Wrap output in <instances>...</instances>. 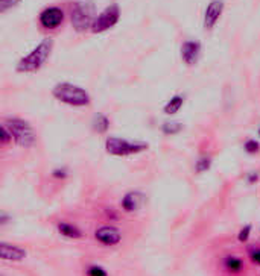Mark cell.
Returning <instances> with one entry per match:
<instances>
[{
    "instance_id": "obj_18",
    "label": "cell",
    "mask_w": 260,
    "mask_h": 276,
    "mask_svg": "<svg viewBox=\"0 0 260 276\" xmlns=\"http://www.w3.org/2000/svg\"><path fill=\"white\" fill-rule=\"evenodd\" d=\"M210 166H211V158L210 157H201L195 164V171L196 173H204L210 168Z\"/></svg>"
},
{
    "instance_id": "obj_9",
    "label": "cell",
    "mask_w": 260,
    "mask_h": 276,
    "mask_svg": "<svg viewBox=\"0 0 260 276\" xmlns=\"http://www.w3.org/2000/svg\"><path fill=\"white\" fill-rule=\"evenodd\" d=\"M224 12V0H211L204 12V28L211 29Z\"/></svg>"
},
{
    "instance_id": "obj_24",
    "label": "cell",
    "mask_w": 260,
    "mask_h": 276,
    "mask_svg": "<svg viewBox=\"0 0 260 276\" xmlns=\"http://www.w3.org/2000/svg\"><path fill=\"white\" fill-rule=\"evenodd\" d=\"M259 178H260V174L257 171H251V173H248V176H247V182L248 184H256L259 181Z\"/></svg>"
},
{
    "instance_id": "obj_13",
    "label": "cell",
    "mask_w": 260,
    "mask_h": 276,
    "mask_svg": "<svg viewBox=\"0 0 260 276\" xmlns=\"http://www.w3.org/2000/svg\"><path fill=\"white\" fill-rule=\"evenodd\" d=\"M58 231L61 235L67 237V238H73V240H78L82 237V231L75 226V224H70V223H60L58 224Z\"/></svg>"
},
{
    "instance_id": "obj_16",
    "label": "cell",
    "mask_w": 260,
    "mask_h": 276,
    "mask_svg": "<svg viewBox=\"0 0 260 276\" xmlns=\"http://www.w3.org/2000/svg\"><path fill=\"white\" fill-rule=\"evenodd\" d=\"M224 266H225L227 270H230L233 273H238V272H241L244 269V261L241 258H238V257L230 255V257H227L224 260Z\"/></svg>"
},
{
    "instance_id": "obj_28",
    "label": "cell",
    "mask_w": 260,
    "mask_h": 276,
    "mask_svg": "<svg viewBox=\"0 0 260 276\" xmlns=\"http://www.w3.org/2000/svg\"><path fill=\"white\" fill-rule=\"evenodd\" d=\"M259 135H260V129H259Z\"/></svg>"
},
{
    "instance_id": "obj_11",
    "label": "cell",
    "mask_w": 260,
    "mask_h": 276,
    "mask_svg": "<svg viewBox=\"0 0 260 276\" xmlns=\"http://www.w3.org/2000/svg\"><path fill=\"white\" fill-rule=\"evenodd\" d=\"M26 255H28V252H26L25 249L12 246V244H8L5 241L0 243V258H2V260H6V261H21V260L26 258Z\"/></svg>"
},
{
    "instance_id": "obj_15",
    "label": "cell",
    "mask_w": 260,
    "mask_h": 276,
    "mask_svg": "<svg viewBox=\"0 0 260 276\" xmlns=\"http://www.w3.org/2000/svg\"><path fill=\"white\" fill-rule=\"evenodd\" d=\"M137 207H138L137 194L135 193H127L125 197L122 199V208L127 213H132L134 210H137Z\"/></svg>"
},
{
    "instance_id": "obj_19",
    "label": "cell",
    "mask_w": 260,
    "mask_h": 276,
    "mask_svg": "<svg viewBox=\"0 0 260 276\" xmlns=\"http://www.w3.org/2000/svg\"><path fill=\"white\" fill-rule=\"evenodd\" d=\"M11 140H12L11 131L8 129V126L5 123H2V126H0V143H2L3 146H6Z\"/></svg>"
},
{
    "instance_id": "obj_1",
    "label": "cell",
    "mask_w": 260,
    "mask_h": 276,
    "mask_svg": "<svg viewBox=\"0 0 260 276\" xmlns=\"http://www.w3.org/2000/svg\"><path fill=\"white\" fill-rule=\"evenodd\" d=\"M54 49V40L52 38H44L32 52L21 58L17 64V71L18 73H34L37 70H40L49 59L51 54Z\"/></svg>"
},
{
    "instance_id": "obj_20",
    "label": "cell",
    "mask_w": 260,
    "mask_h": 276,
    "mask_svg": "<svg viewBox=\"0 0 260 276\" xmlns=\"http://www.w3.org/2000/svg\"><path fill=\"white\" fill-rule=\"evenodd\" d=\"M244 149H245L247 154L254 155V154H257L259 150H260V144H259V141H256V140H247L245 144H244Z\"/></svg>"
},
{
    "instance_id": "obj_22",
    "label": "cell",
    "mask_w": 260,
    "mask_h": 276,
    "mask_svg": "<svg viewBox=\"0 0 260 276\" xmlns=\"http://www.w3.org/2000/svg\"><path fill=\"white\" fill-rule=\"evenodd\" d=\"M251 229H253L251 224H245V226H244V228L239 231V234H238V240H239L241 243H247V241H248V238H250Z\"/></svg>"
},
{
    "instance_id": "obj_4",
    "label": "cell",
    "mask_w": 260,
    "mask_h": 276,
    "mask_svg": "<svg viewBox=\"0 0 260 276\" xmlns=\"http://www.w3.org/2000/svg\"><path fill=\"white\" fill-rule=\"evenodd\" d=\"M94 12H96V8H94L93 2H88V0H84V2H76L72 8V14H70V18H72V26L78 34L85 32L87 29H91L94 20Z\"/></svg>"
},
{
    "instance_id": "obj_26",
    "label": "cell",
    "mask_w": 260,
    "mask_h": 276,
    "mask_svg": "<svg viewBox=\"0 0 260 276\" xmlns=\"http://www.w3.org/2000/svg\"><path fill=\"white\" fill-rule=\"evenodd\" d=\"M250 257H251V260H253L256 264L260 266V249H254V250H251Z\"/></svg>"
},
{
    "instance_id": "obj_12",
    "label": "cell",
    "mask_w": 260,
    "mask_h": 276,
    "mask_svg": "<svg viewBox=\"0 0 260 276\" xmlns=\"http://www.w3.org/2000/svg\"><path fill=\"white\" fill-rule=\"evenodd\" d=\"M91 128H93L94 132H98V134H107L108 129H110V118L102 112L94 114L93 120H91Z\"/></svg>"
},
{
    "instance_id": "obj_17",
    "label": "cell",
    "mask_w": 260,
    "mask_h": 276,
    "mask_svg": "<svg viewBox=\"0 0 260 276\" xmlns=\"http://www.w3.org/2000/svg\"><path fill=\"white\" fill-rule=\"evenodd\" d=\"M183 129V124L180 121H164L161 126V132L166 135H175Z\"/></svg>"
},
{
    "instance_id": "obj_6",
    "label": "cell",
    "mask_w": 260,
    "mask_h": 276,
    "mask_svg": "<svg viewBox=\"0 0 260 276\" xmlns=\"http://www.w3.org/2000/svg\"><path fill=\"white\" fill-rule=\"evenodd\" d=\"M119 18H121V8H119V5L113 3V5L107 6L96 17V20H94L93 26H91V32L93 34H102V32L111 29L114 24L119 21Z\"/></svg>"
},
{
    "instance_id": "obj_2",
    "label": "cell",
    "mask_w": 260,
    "mask_h": 276,
    "mask_svg": "<svg viewBox=\"0 0 260 276\" xmlns=\"http://www.w3.org/2000/svg\"><path fill=\"white\" fill-rule=\"evenodd\" d=\"M52 94L57 100H60V102L68 107H76V108L90 105V100H91L90 94L84 88L73 85V84H68V82L57 84L55 88L52 90Z\"/></svg>"
},
{
    "instance_id": "obj_3",
    "label": "cell",
    "mask_w": 260,
    "mask_h": 276,
    "mask_svg": "<svg viewBox=\"0 0 260 276\" xmlns=\"http://www.w3.org/2000/svg\"><path fill=\"white\" fill-rule=\"evenodd\" d=\"M5 124L8 126V129L12 134V140L20 146V147H32L37 143V135L35 131L31 124L18 117H11L8 120H5Z\"/></svg>"
},
{
    "instance_id": "obj_5",
    "label": "cell",
    "mask_w": 260,
    "mask_h": 276,
    "mask_svg": "<svg viewBox=\"0 0 260 276\" xmlns=\"http://www.w3.org/2000/svg\"><path fill=\"white\" fill-rule=\"evenodd\" d=\"M149 147L148 143L145 141H128L122 138H116V137H108L105 140V150L107 154L113 157H130L135 155L146 150Z\"/></svg>"
},
{
    "instance_id": "obj_7",
    "label": "cell",
    "mask_w": 260,
    "mask_h": 276,
    "mask_svg": "<svg viewBox=\"0 0 260 276\" xmlns=\"http://www.w3.org/2000/svg\"><path fill=\"white\" fill-rule=\"evenodd\" d=\"M64 21V11L58 6H49L41 11L40 14V24L44 29L54 31L60 28Z\"/></svg>"
},
{
    "instance_id": "obj_14",
    "label": "cell",
    "mask_w": 260,
    "mask_h": 276,
    "mask_svg": "<svg viewBox=\"0 0 260 276\" xmlns=\"http://www.w3.org/2000/svg\"><path fill=\"white\" fill-rule=\"evenodd\" d=\"M183 104H184V97H183V96H180V94L174 96V97L169 100V102L166 104V107H164V114H168V115L177 114V112L181 110Z\"/></svg>"
},
{
    "instance_id": "obj_10",
    "label": "cell",
    "mask_w": 260,
    "mask_h": 276,
    "mask_svg": "<svg viewBox=\"0 0 260 276\" xmlns=\"http://www.w3.org/2000/svg\"><path fill=\"white\" fill-rule=\"evenodd\" d=\"M201 54V44L199 41H184L181 46V59L187 65H195Z\"/></svg>"
},
{
    "instance_id": "obj_8",
    "label": "cell",
    "mask_w": 260,
    "mask_h": 276,
    "mask_svg": "<svg viewBox=\"0 0 260 276\" xmlns=\"http://www.w3.org/2000/svg\"><path fill=\"white\" fill-rule=\"evenodd\" d=\"M94 238L104 246H116L121 243L122 234L114 226H101L94 231Z\"/></svg>"
},
{
    "instance_id": "obj_27",
    "label": "cell",
    "mask_w": 260,
    "mask_h": 276,
    "mask_svg": "<svg viewBox=\"0 0 260 276\" xmlns=\"http://www.w3.org/2000/svg\"><path fill=\"white\" fill-rule=\"evenodd\" d=\"M0 217H2V220H0V223H2V224H5V223H6V221L9 220V217H8V216H6L5 213H2V216H0Z\"/></svg>"
},
{
    "instance_id": "obj_23",
    "label": "cell",
    "mask_w": 260,
    "mask_h": 276,
    "mask_svg": "<svg viewBox=\"0 0 260 276\" xmlns=\"http://www.w3.org/2000/svg\"><path fill=\"white\" fill-rule=\"evenodd\" d=\"M88 276H107L108 273L102 269V267H99V266H90L88 269H87V272H85Z\"/></svg>"
},
{
    "instance_id": "obj_25",
    "label": "cell",
    "mask_w": 260,
    "mask_h": 276,
    "mask_svg": "<svg viewBox=\"0 0 260 276\" xmlns=\"http://www.w3.org/2000/svg\"><path fill=\"white\" fill-rule=\"evenodd\" d=\"M67 174H68V173L65 171V168H57V170L54 171V176L58 178V179H65Z\"/></svg>"
},
{
    "instance_id": "obj_21",
    "label": "cell",
    "mask_w": 260,
    "mask_h": 276,
    "mask_svg": "<svg viewBox=\"0 0 260 276\" xmlns=\"http://www.w3.org/2000/svg\"><path fill=\"white\" fill-rule=\"evenodd\" d=\"M21 0H0V12H6L8 9L17 6Z\"/></svg>"
}]
</instances>
